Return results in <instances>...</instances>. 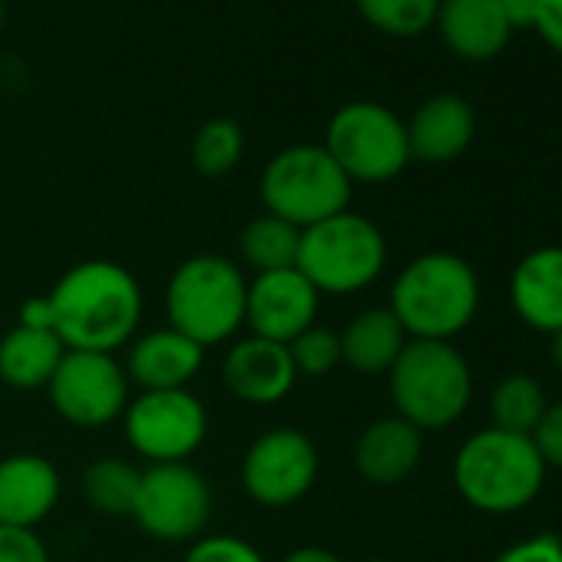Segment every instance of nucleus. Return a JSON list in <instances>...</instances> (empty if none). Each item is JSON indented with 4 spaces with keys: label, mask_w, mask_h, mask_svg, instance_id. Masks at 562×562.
Segmentation results:
<instances>
[{
    "label": "nucleus",
    "mask_w": 562,
    "mask_h": 562,
    "mask_svg": "<svg viewBox=\"0 0 562 562\" xmlns=\"http://www.w3.org/2000/svg\"><path fill=\"white\" fill-rule=\"evenodd\" d=\"M47 302L54 335L67 351L113 355L130 348L143 322V289L136 274L110 258H87L67 268Z\"/></svg>",
    "instance_id": "obj_1"
},
{
    "label": "nucleus",
    "mask_w": 562,
    "mask_h": 562,
    "mask_svg": "<svg viewBox=\"0 0 562 562\" xmlns=\"http://www.w3.org/2000/svg\"><path fill=\"white\" fill-rule=\"evenodd\" d=\"M387 308L411 341H453L476 318L480 278L467 258L427 251L401 268Z\"/></svg>",
    "instance_id": "obj_2"
},
{
    "label": "nucleus",
    "mask_w": 562,
    "mask_h": 562,
    "mask_svg": "<svg viewBox=\"0 0 562 562\" xmlns=\"http://www.w3.org/2000/svg\"><path fill=\"white\" fill-rule=\"evenodd\" d=\"M546 483V463L532 440L496 427L470 434L453 457V486L467 506L509 516L526 509Z\"/></svg>",
    "instance_id": "obj_3"
},
{
    "label": "nucleus",
    "mask_w": 562,
    "mask_h": 562,
    "mask_svg": "<svg viewBox=\"0 0 562 562\" xmlns=\"http://www.w3.org/2000/svg\"><path fill=\"white\" fill-rule=\"evenodd\" d=\"M245 295L248 278L232 258L192 255L169 274V328L192 338L199 348L232 341L245 325Z\"/></svg>",
    "instance_id": "obj_4"
},
{
    "label": "nucleus",
    "mask_w": 562,
    "mask_h": 562,
    "mask_svg": "<svg viewBox=\"0 0 562 562\" xmlns=\"http://www.w3.org/2000/svg\"><path fill=\"white\" fill-rule=\"evenodd\" d=\"M397 417L424 430L453 427L473 397V374L467 358L450 341H407L387 371Z\"/></svg>",
    "instance_id": "obj_5"
},
{
    "label": "nucleus",
    "mask_w": 562,
    "mask_h": 562,
    "mask_svg": "<svg viewBox=\"0 0 562 562\" xmlns=\"http://www.w3.org/2000/svg\"><path fill=\"white\" fill-rule=\"evenodd\" d=\"M387 265L384 232L351 209L302 228L295 268L318 295H355L381 278Z\"/></svg>",
    "instance_id": "obj_6"
},
{
    "label": "nucleus",
    "mask_w": 562,
    "mask_h": 562,
    "mask_svg": "<svg viewBox=\"0 0 562 562\" xmlns=\"http://www.w3.org/2000/svg\"><path fill=\"white\" fill-rule=\"evenodd\" d=\"M351 189L355 182L322 143L285 146L268 159L258 179L265 212L292 222L295 228H308L345 212Z\"/></svg>",
    "instance_id": "obj_7"
},
{
    "label": "nucleus",
    "mask_w": 562,
    "mask_h": 562,
    "mask_svg": "<svg viewBox=\"0 0 562 562\" xmlns=\"http://www.w3.org/2000/svg\"><path fill=\"white\" fill-rule=\"evenodd\" d=\"M351 182H391L411 162L404 120L374 100L345 103L322 143Z\"/></svg>",
    "instance_id": "obj_8"
},
{
    "label": "nucleus",
    "mask_w": 562,
    "mask_h": 562,
    "mask_svg": "<svg viewBox=\"0 0 562 562\" xmlns=\"http://www.w3.org/2000/svg\"><path fill=\"white\" fill-rule=\"evenodd\" d=\"M126 443L153 463H189L205 443L209 414L202 401L186 391H139L123 411Z\"/></svg>",
    "instance_id": "obj_9"
},
{
    "label": "nucleus",
    "mask_w": 562,
    "mask_h": 562,
    "mask_svg": "<svg viewBox=\"0 0 562 562\" xmlns=\"http://www.w3.org/2000/svg\"><path fill=\"white\" fill-rule=\"evenodd\" d=\"M212 516V490L192 463H153L139 476L133 519L149 539L195 542Z\"/></svg>",
    "instance_id": "obj_10"
},
{
    "label": "nucleus",
    "mask_w": 562,
    "mask_h": 562,
    "mask_svg": "<svg viewBox=\"0 0 562 562\" xmlns=\"http://www.w3.org/2000/svg\"><path fill=\"white\" fill-rule=\"evenodd\" d=\"M47 394L67 424L100 430L123 417L130 404V378L113 355L67 351L47 384Z\"/></svg>",
    "instance_id": "obj_11"
},
{
    "label": "nucleus",
    "mask_w": 562,
    "mask_h": 562,
    "mask_svg": "<svg viewBox=\"0 0 562 562\" xmlns=\"http://www.w3.org/2000/svg\"><path fill=\"white\" fill-rule=\"evenodd\" d=\"M318 447L295 427H274L251 440L241 460L245 493L268 509L299 503L318 480Z\"/></svg>",
    "instance_id": "obj_12"
},
{
    "label": "nucleus",
    "mask_w": 562,
    "mask_h": 562,
    "mask_svg": "<svg viewBox=\"0 0 562 562\" xmlns=\"http://www.w3.org/2000/svg\"><path fill=\"white\" fill-rule=\"evenodd\" d=\"M318 305L322 295L299 268L255 274L245 295V325L255 338L289 345L318 322Z\"/></svg>",
    "instance_id": "obj_13"
},
{
    "label": "nucleus",
    "mask_w": 562,
    "mask_h": 562,
    "mask_svg": "<svg viewBox=\"0 0 562 562\" xmlns=\"http://www.w3.org/2000/svg\"><path fill=\"white\" fill-rule=\"evenodd\" d=\"M222 381L235 401L251 407H271L292 394L299 374L289 345L248 335L225 351Z\"/></svg>",
    "instance_id": "obj_14"
},
{
    "label": "nucleus",
    "mask_w": 562,
    "mask_h": 562,
    "mask_svg": "<svg viewBox=\"0 0 562 562\" xmlns=\"http://www.w3.org/2000/svg\"><path fill=\"white\" fill-rule=\"evenodd\" d=\"M205 364V348L176 328H159L130 341L126 351V378L130 387L139 391H186Z\"/></svg>",
    "instance_id": "obj_15"
},
{
    "label": "nucleus",
    "mask_w": 562,
    "mask_h": 562,
    "mask_svg": "<svg viewBox=\"0 0 562 562\" xmlns=\"http://www.w3.org/2000/svg\"><path fill=\"white\" fill-rule=\"evenodd\" d=\"M60 470L41 453L0 460V526L37 529L60 499Z\"/></svg>",
    "instance_id": "obj_16"
},
{
    "label": "nucleus",
    "mask_w": 562,
    "mask_h": 562,
    "mask_svg": "<svg viewBox=\"0 0 562 562\" xmlns=\"http://www.w3.org/2000/svg\"><path fill=\"white\" fill-rule=\"evenodd\" d=\"M404 126H407L411 159L440 166L460 159L470 149L476 136V113L463 97L437 93L424 100Z\"/></svg>",
    "instance_id": "obj_17"
},
{
    "label": "nucleus",
    "mask_w": 562,
    "mask_h": 562,
    "mask_svg": "<svg viewBox=\"0 0 562 562\" xmlns=\"http://www.w3.org/2000/svg\"><path fill=\"white\" fill-rule=\"evenodd\" d=\"M509 302L532 331H562V245H542L519 258L509 274Z\"/></svg>",
    "instance_id": "obj_18"
},
{
    "label": "nucleus",
    "mask_w": 562,
    "mask_h": 562,
    "mask_svg": "<svg viewBox=\"0 0 562 562\" xmlns=\"http://www.w3.org/2000/svg\"><path fill=\"white\" fill-rule=\"evenodd\" d=\"M420 453H424V434L394 414L361 430L355 443V470L371 486H397L417 470Z\"/></svg>",
    "instance_id": "obj_19"
},
{
    "label": "nucleus",
    "mask_w": 562,
    "mask_h": 562,
    "mask_svg": "<svg viewBox=\"0 0 562 562\" xmlns=\"http://www.w3.org/2000/svg\"><path fill=\"white\" fill-rule=\"evenodd\" d=\"M434 27L450 54L483 64L506 50L513 27L496 0H440Z\"/></svg>",
    "instance_id": "obj_20"
},
{
    "label": "nucleus",
    "mask_w": 562,
    "mask_h": 562,
    "mask_svg": "<svg viewBox=\"0 0 562 562\" xmlns=\"http://www.w3.org/2000/svg\"><path fill=\"white\" fill-rule=\"evenodd\" d=\"M341 338V361L358 374H387L411 341L391 308H368L348 322Z\"/></svg>",
    "instance_id": "obj_21"
},
{
    "label": "nucleus",
    "mask_w": 562,
    "mask_h": 562,
    "mask_svg": "<svg viewBox=\"0 0 562 562\" xmlns=\"http://www.w3.org/2000/svg\"><path fill=\"white\" fill-rule=\"evenodd\" d=\"M67 348L54 331L44 328H11L0 338V381L18 391L47 387Z\"/></svg>",
    "instance_id": "obj_22"
},
{
    "label": "nucleus",
    "mask_w": 562,
    "mask_h": 562,
    "mask_svg": "<svg viewBox=\"0 0 562 562\" xmlns=\"http://www.w3.org/2000/svg\"><path fill=\"white\" fill-rule=\"evenodd\" d=\"M302 245V228L278 215H255L238 235V255L255 274L295 268Z\"/></svg>",
    "instance_id": "obj_23"
},
{
    "label": "nucleus",
    "mask_w": 562,
    "mask_h": 562,
    "mask_svg": "<svg viewBox=\"0 0 562 562\" xmlns=\"http://www.w3.org/2000/svg\"><path fill=\"white\" fill-rule=\"evenodd\" d=\"M549 401L532 374H506L490 394V417L496 430L529 437L546 414Z\"/></svg>",
    "instance_id": "obj_24"
},
{
    "label": "nucleus",
    "mask_w": 562,
    "mask_h": 562,
    "mask_svg": "<svg viewBox=\"0 0 562 562\" xmlns=\"http://www.w3.org/2000/svg\"><path fill=\"white\" fill-rule=\"evenodd\" d=\"M139 476L143 470H136L133 463L120 457H103L83 470V496L103 516H133Z\"/></svg>",
    "instance_id": "obj_25"
},
{
    "label": "nucleus",
    "mask_w": 562,
    "mask_h": 562,
    "mask_svg": "<svg viewBox=\"0 0 562 562\" xmlns=\"http://www.w3.org/2000/svg\"><path fill=\"white\" fill-rule=\"evenodd\" d=\"M355 8L381 34L417 37L434 27L440 0H355Z\"/></svg>",
    "instance_id": "obj_26"
},
{
    "label": "nucleus",
    "mask_w": 562,
    "mask_h": 562,
    "mask_svg": "<svg viewBox=\"0 0 562 562\" xmlns=\"http://www.w3.org/2000/svg\"><path fill=\"white\" fill-rule=\"evenodd\" d=\"M245 153V133L235 120H209L192 139V162L202 176H228Z\"/></svg>",
    "instance_id": "obj_27"
},
{
    "label": "nucleus",
    "mask_w": 562,
    "mask_h": 562,
    "mask_svg": "<svg viewBox=\"0 0 562 562\" xmlns=\"http://www.w3.org/2000/svg\"><path fill=\"white\" fill-rule=\"evenodd\" d=\"M289 355L299 378H328L341 364V338L315 322L295 341H289Z\"/></svg>",
    "instance_id": "obj_28"
},
{
    "label": "nucleus",
    "mask_w": 562,
    "mask_h": 562,
    "mask_svg": "<svg viewBox=\"0 0 562 562\" xmlns=\"http://www.w3.org/2000/svg\"><path fill=\"white\" fill-rule=\"evenodd\" d=\"M182 562H265V555L241 536L232 532H209L189 542Z\"/></svg>",
    "instance_id": "obj_29"
},
{
    "label": "nucleus",
    "mask_w": 562,
    "mask_h": 562,
    "mask_svg": "<svg viewBox=\"0 0 562 562\" xmlns=\"http://www.w3.org/2000/svg\"><path fill=\"white\" fill-rule=\"evenodd\" d=\"M0 562H54L47 542L34 529L0 526Z\"/></svg>",
    "instance_id": "obj_30"
},
{
    "label": "nucleus",
    "mask_w": 562,
    "mask_h": 562,
    "mask_svg": "<svg viewBox=\"0 0 562 562\" xmlns=\"http://www.w3.org/2000/svg\"><path fill=\"white\" fill-rule=\"evenodd\" d=\"M529 440H532V447H536V453L542 457L546 467L562 470V401L546 407V414L539 417Z\"/></svg>",
    "instance_id": "obj_31"
},
{
    "label": "nucleus",
    "mask_w": 562,
    "mask_h": 562,
    "mask_svg": "<svg viewBox=\"0 0 562 562\" xmlns=\"http://www.w3.org/2000/svg\"><path fill=\"white\" fill-rule=\"evenodd\" d=\"M493 562H562V536L555 532H536L509 549H503Z\"/></svg>",
    "instance_id": "obj_32"
},
{
    "label": "nucleus",
    "mask_w": 562,
    "mask_h": 562,
    "mask_svg": "<svg viewBox=\"0 0 562 562\" xmlns=\"http://www.w3.org/2000/svg\"><path fill=\"white\" fill-rule=\"evenodd\" d=\"M532 31H536L555 54H562V0H539Z\"/></svg>",
    "instance_id": "obj_33"
},
{
    "label": "nucleus",
    "mask_w": 562,
    "mask_h": 562,
    "mask_svg": "<svg viewBox=\"0 0 562 562\" xmlns=\"http://www.w3.org/2000/svg\"><path fill=\"white\" fill-rule=\"evenodd\" d=\"M18 325H24V328H44V331H54V312H50L47 295H44V299H31V302H24V305H21V318H18Z\"/></svg>",
    "instance_id": "obj_34"
},
{
    "label": "nucleus",
    "mask_w": 562,
    "mask_h": 562,
    "mask_svg": "<svg viewBox=\"0 0 562 562\" xmlns=\"http://www.w3.org/2000/svg\"><path fill=\"white\" fill-rule=\"evenodd\" d=\"M503 18L509 21V27H532L536 21V8H539V0H496Z\"/></svg>",
    "instance_id": "obj_35"
},
{
    "label": "nucleus",
    "mask_w": 562,
    "mask_h": 562,
    "mask_svg": "<svg viewBox=\"0 0 562 562\" xmlns=\"http://www.w3.org/2000/svg\"><path fill=\"white\" fill-rule=\"evenodd\" d=\"M281 562H345V559L325 546H302V549H292Z\"/></svg>",
    "instance_id": "obj_36"
},
{
    "label": "nucleus",
    "mask_w": 562,
    "mask_h": 562,
    "mask_svg": "<svg viewBox=\"0 0 562 562\" xmlns=\"http://www.w3.org/2000/svg\"><path fill=\"white\" fill-rule=\"evenodd\" d=\"M552 338V364L559 368V374H562V331H555V335H549Z\"/></svg>",
    "instance_id": "obj_37"
},
{
    "label": "nucleus",
    "mask_w": 562,
    "mask_h": 562,
    "mask_svg": "<svg viewBox=\"0 0 562 562\" xmlns=\"http://www.w3.org/2000/svg\"><path fill=\"white\" fill-rule=\"evenodd\" d=\"M4 21H8V8H4V0H0V31H4Z\"/></svg>",
    "instance_id": "obj_38"
},
{
    "label": "nucleus",
    "mask_w": 562,
    "mask_h": 562,
    "mask_svg": "<svg viewBox=\"0 0 562 562\" xmlns=\"http://www.w3.org/2000/svg\"><path fill=\"white\" fill-rule=\"evenodd\" d=\"M361 562H387V559H361Z\"/></svg>",
    "instance_id": "obj_39"
}]
</instances>
